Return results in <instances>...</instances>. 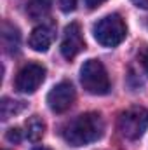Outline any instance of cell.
I'll use <instances>...</instances> for the list:
<instances>
[{"mask_svg":"<svg viewBox=\"0 0 148 150\" xmlns=\"http://www.w3.org/2000/svg\"><path fill=\"white\" fill-rule=\"evenodd\" d=\"M85 47V42L82 37V30L78 23H70L65 28L63 40H61V54L66 59H73L78 52H82Z\"/></svg>","mask_w":148,"mask_h":150,"instance_id":"obj_7","label":"cell"},{"mask_svg":"<svg viewBox=\"0 0 148 150\" xmlns=\"http://www.w3.org/2000/svg\"><path fill=\"white\" fill-rule=\"evenodd\" d=\"M44 80H45V68L38 63H28L18 72L16 80H14V87L19 93L32 94L42 86Z\"/></svg>","mask_w":148,"mask_h":150,"instance_id":"obj_5","label":"cell"},{"mask_svg":"<svg viewBox=\"0 0 148 150\" xmlns=\"http://www.w3.org/2000/svg\"><path fill=\"white\" fill-rule=\"evenodd\" d=\"M148 129V110L145 107L134 105L120 113L118 131L127 140H138Z\"/></svg>","mask_w":148,"mask_h":150,"instance_id":"obj_4","label":"cell"},{"mask_svg":"<svg viewBox=\"0 0 148 150\" xmlns=\"http://www.w3.org/2000/svg\"><path fill=\"white\" fill-rule=\"evenodd\" d=\"M58 4L63 12H72L77 7V0H58Z\"/></svg>","mask_w":148,"mask_h":150,"instance_id":"obj_13","label":"cell"},{"mask_svg":"<svg viewBox=\"0 0 148 150\" xmlns=\"http://www.w3.org/2000/svg\"><path fill=\"white\" fill-rule=\"evenodd\" d=\"M92 33L103 47H117L127 35V26L118 14H110L94 25Z\"/></svg>","mask_w":148,"mask_h":150,"instance_id":"obj_2","label":"cell"},{"mask_svg":"<svg viewBox=\"0 0 148 150\" xmlns=\"http://www.w3.org/2000/svg\"><path fill=\"white\" fill-rule=\"evenodd\" d=\"M25 110V103L18 101V100H11V98H4L0 103V112H2V119L7 120L9 117H14L16 113Z\"/></svg>","mask_w":148,"mask_h":150,"instance_id":"obj_12","label":"cell"},{"mask_svg":"<svg viewBox=\"0 0 148 150\" xmlns=\"http://www.w3.org/2000/svg\"><path fill=\"white\" fill-rule=\"evenodd\" d=\"M25 133L26 138L30 142H38L44 138L45 134V122L38 117V115H32L26 122H25Z\"/></svg>","mask_w":148,"mask_h":150,"instance_id":"obj_10","label":"cell"},{"mask_svg":"<svg viewBox=\"0 0 148 150\" xmlns=\"http://www.w3.org/2000/svg\"><path fill=\"white\" fill-rule=\"evenodd\" d=\"M80 82L91 94L103 96L110 91V79L99 59H87L80 68Z\"/></svg>","mask_w":148,"mask_h":150,"instance_id":"obj_3","label":"cell"},{"mask_svg":"<svg viewBox=\"0 0 148 150\" xmlns=\"http://www.w3.org/2000/svg\"><path fill=\"white\" fill-rule=\"evenodd\" d=\"M132 4L140 9H148V0H132Z\"/></svg>","mask_w":148,"mask_h":150,"instance_id":"obj_17","label":"cell"},{"mask_svg":"<svg viewBox=\"0 0 148 150\" xmlns=\"http://www.w3.org/2000/svg\"><path fill=\"white\" fill-rule=\"evenodd\" d=\"M7 140H9V142H14V143H18V142L21 140V131H19L18 127L9 129V131H7Z\"/></svg>","mask_w":148,"mask_h":150,"instance_id":"obj_14","label":"cell"},{"mask_svg":"<svg viewBox=\"0 0 148 150\" xmlns=\"http://www.w3.org/2000/svg\"><path fill=\"white\" fill-rule=\"evenodd\" d=\"M105 134V122L98 112H85L63 127V138L72 147H84L101 140Z\"/></svg>","mask_w":148,"mask_h":150,"instance_id":"obj_1","label":"cell"},{"mask_svg":"<svg viewBox=\"0 0 148 150\" xmlns=\"http://www.w3.org/2000/svg\"><path fill=\"white\" fill-rule=\"evenodd\" d=\"M140 61H141V67L145 68V72L148 74V49H145L140 56Z\"/></svg>","mask_w":148,"mask_h":150,"instance_id":"obj_15","label":"cell"},{"mask_svg":"<svg viewBox=\"0 0 148 150\" xmlns=\"http://www.w3.org/2000/svg\"><path fill=\"white\" fill-rule=\"evenodd\" d=\"M2 45L5 49V52L9 54H16L19 51L21 45V33L19 30L11 25V23H4L2 25Z\"/></svg>","mask_w":148,"mask_h":150,"instance_id":"obj_9","label":"cell"},{"mask_svg":"<svg viewBox=\"0 0 148 150\" xmlns=\"http://www.w3.org/2000/svg\"><path fill=\"white\" fill-rule=\"evenodd\" d=\"M54 35H56V28H54L52 23H49V25H38V26H35L32 30L30 38H28V44H30V47L33 51L45 52L51 47V44L54 40Z\"/></svg>","mask_w":148,"mask_h":150,"instance_id":"obj_8","label":"cell"},{"mask_svg":"<svg viewBox=\"0 0 148 150\" xmlns=\"http://www.w3.org/2000/svg\"><path fill=\"white\" fill-rule=\"evenodd\" d=\"M106 0H84V4L89 7V9H96V7H99L101 4H105Z\"/></svg>","mask_w":148,"mask_h":150,"instance_id":"obj_16","label":"cell"},{"mask_svg":"<svg viewBox=\"0 0 148 150\" xmlns=\"http://www.w3.org/2000/svg\"><path fill=\"white\" fill-rule=\"evenodd\" d=\"M75 89L72 86V82L63 80L59 84H56L49 94H47V105L52 112L56 113H65L66 110L72 108V105L75 103Z\"/></svg>","mask_w":148,"mask_h":150,"instance_id":"obj_6","label":"cell"},{"mask_svg":"<svg viewBox=\"0 0 148 150\" xmlns=\"http://www.w3.org/2000/svg\"><path fill=\"white\" fill-rule=\"evenodd\" d=\"M33 150H51V149H47V147H37V149H33Z\"/></svg>","mask_w":148,"mask_h":150,"instance_id":"obj_18","label":"cell"},{"mask_svg":"<svg viewBox=\"0 0 148 150\" xmlns=\"http://www.w3.org/2000/svg\"><path fill=\"white\" fill-rule=\"evenodd\" d=\"M51 7H52V0H28V4H26V14L32 19L38 21V19L45 18L51 12Z\"/></svg>","mask_w":148,"mask_h":150,"instance_id":"obj_11","label":"cell"}]
</instances>
